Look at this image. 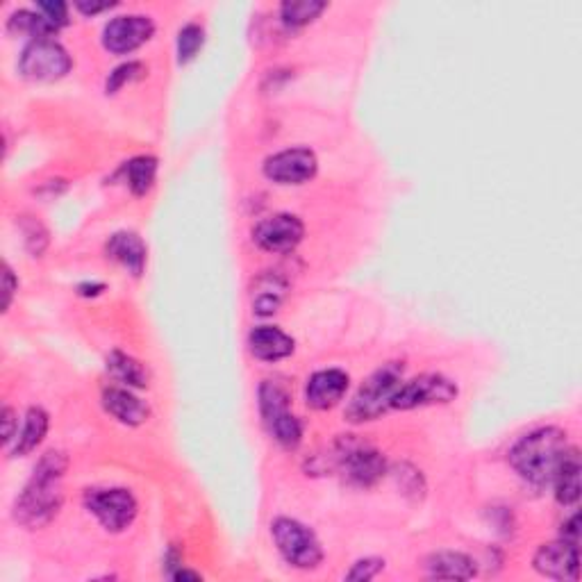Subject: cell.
<instances>
[{"label":"cell","instance_id":"cell-11","mask_svg":"<svg viewBox=\"0 0 582 582\" xmlns=\"http://www.w3.org/2000/svg\"><path fill=\"white\" fill-rule=\"evenodd\" d=\"M319 171V160L310 148H287L266 157L264 176L278 185H303Z\"/></svg>","mask_w":582,"mask_h":582},{"label":"cell","instance_id":"cell-33","mask_svg":"<svg viewBox=\"0 0 582 582\" xmlns=\"http://www.w3.org/2000/svg\"><path fill=\"white\" fill-rule=\"evenodd\" d=\"M116 3H87V0H78L76 7L82 12V14H98V12H105V10H110V7H114Z\"/></svg>","mask_w":582,"mask_h":582},{"label":"cell","instance_id":"cell-7","mask_svg":"<svg viewBox=\"0 0 582 582\" xmlns=\"http://www.w3.org/2000/svg\"><path fill=\"white\" fill-rule=\"evenodd\" d=\"M71 66V55L55 39H30L19 57L21 76L35 82L60 80L71 71Z\"/></svg>","mask_w":582,"mask_h":582},{"label":"cell","instance_id":"cell-18","mask_svg":"<svg viewBox=\"0 0 582 582\" xmlns=\"http://www.w3.org/2000/svg\"><path fill=\"white\" fill-rule=\"evenodd\" d=\"M551 485L555 487V498L562 505H573L580 498V455L576 448L569 446V451L564 453L560 467Z\"/></svg>","mask_w":582,"mask_h":582},{"label":"cell","instance_id":"cell-23","mask_svg":"<svg viewBox=\"0 0 582 582\" xmlns=\"http://www.w3.org/2000/svg\"><path fill=\"white\" fill-rule=\"evenodd\" d=\"M157 176V160L153 155L132 157L126 164V180L128 187L135 196H146L151 191Z\"/></svg>","mask_w":582,"mask_h":582},{"label":"cell","instance_id":"cell-16","mask_svg":"<svg viewBox=\"0 0 582 582\" xmlns=\"http://www.w3.org/2000/svg\"><path fill=\"white\" fill-rule=\"evenodd\" d=\"M103 405L112 417L126 423V426H141L151 417L148 405L126 387H107L103 392Z\"/></svg>","mask_w":582,"mask_h":582},{"label":"cell","instance_id":"cell-14","mask_svg":"<svg viewBox=\"0 0 582 582\" xmlns=\"http://www.w3.org/2000/svg\"><path fill=\"white\" fill-rule=\"evenodd\" d=\"M348 373L342 369H323L317 371L307 380L305 401L312 410H332V407L342 403V398L348 392Z\"/></svg>","mask_w":582,"mask_h":582},{"label":"cell","instance_id":"cell-29","mask_svg":"<svg viewBox=\"0 0 582 582\" xmlns=\"http://www.w3.org/2000/svg\"><path fill=\"white\" fill-rule=\"evenodd\" d=\"M385 567V560H378V557H367V560L355 562V567L346 573L348 580H371L376 578L378 573Z\"/></svg>","mask_w":582,"mask_h":582},{"label":"cell","instance_id":"cell-20","mask_svg":"<svg viewBox=\"0 0 582 582\" xmlns=\"http://www.w3.org/2000/svg\"><path fill=\"white\" fill-rule=\"evenodd\" d=\"M285 291H287V282L282 278L273 276V273L262 276L255 282L253 312L257 314V317H271V314H276L282 298H285Z\"/></svg>","mask_w":582,"mask_h":582},{"label":"cell","instance_id":"cell-17","mask_svg":"<svg viewBox=\"0 0 582 582\" xmlns=\"http://www.w3.org/2000/svg\"><path fill=\"white\" fill-rule=\"evenodd\" d=\"M248 348L262 362H278L294 353V339L273 326H260L248 335Z\"/></svg>","mask_w":582,"mask_h":582},{"label":"cell","instance_id":"cell-25","mask_svg":"<svg viewBox=\"0 0 582 582\" xmlns=\"http://www.w3.org/2000/svg\"><path fill=\"white\" fill-rule=\"evenodd\" d=\"M10 30H19V32H28L32 39H53L55 28L44 19L41 12H32V10H19L10 16Z\"/></svg>","mask_w":582,"mask_h":582},{"label":"cell","instance_id":"cell-8","mask_svg":"<svg viewBox=\"0 0 582 582\" xmlns=\"http://www.w3.org/2000/svg\"><path fill=\"white\" fill-rule=\"evenodd\" d=\"M457 385L442 373H423L401 382L392 398V410H417V407L444 405L455 401Z\"/></svg>","mask_w":582,"mask_h":582},{"label":"cell","instance_id":"cell-13","mask_svg":"<svg viewBox=\"0 0 582 582\" xmlns=\"http://www.w3.org/2000/svg\"><path fill=\"white\" fill-rule=\"evenodd\" d=\"M535 569L546 578L553 580H578L580 571V553L578 544H571L567 539L539 546L535 555Z\"/></svg>","mask_w":582,"mask_h":582},{"label":"cell","instance_id":"cell-26","mask_svg":"<svg viewBox=\"0 0 582 582\" xmlns=\"http://www.w3.org/2000/svg\"><path fill=\"white\" fill-rule=\"evenodd\" d=\"M205 44V30L198 23H187L185 28L178 32V62L187 64L196 57Z\"/></svg>","mask_w":582,"mask_h":582},{"label":"cell","instance_id":"cell-5","mask_svg":"<svg viewBox=\"0 0 582 582\" xmlns=\"http://www.w3.org/2000/svg\"><path fill=\"white\" fill-rule=\"evenodd\" d=\"M335 464L342 476L357 487H371L385 476L387 462L378 448L360 442L351 435H344L335 444Z\"/></svg>","mask_w":582,"mask_h":582},{"label":"cell","instance_id":"cell-19","mask_svg":"<svg viewBox=\"0 0 582 582\" xmlns=\"http://www.w3.org/2000/svg\"><path fill=\"white\" fill-rule=\"evenodd\" d=\"M428 576L437 580H469L476 576V562L464 553H435L426 562Z\"/></svg>","mask_w":582,"mask_h":582},{"label":"cell","instance_id":"cell-1","mask_svg":"<svg viewBox=\"0 0 582 582\" xmlns=\"http://www.w3.org/2000/svg\"><path fill=\"white\" fill-rule=\"evenodd\" d=\"M66 467H69V457L60 451H51L41 457L26 489L16 498V521L26 528H41L60 512L64 501L62 478Z\"/></svg>","mask_w":582,"mask_h":582},{"label":"cell","instance_id":"cell-21","mask_svg":"<svg viewBox=\"0 0 582 582\" xmlns=\"http://www.w3.org/2000/svg\"><path fill=\"white\" fill-rule=\"evenodd\" d=\"M48 414L41 410V407H30L26 419H23V426L16 435V446L14 455H28L35 451V448L44 442L46 432H48Z\"/></svg>","mask_w":582,"mask_h":582},{"label":"cell","instance_id":"cell-10","mask_svg":"<svg viewBox=\"0 0 582 582\" xmlns=\"http://www.w3.org/2000/svg\"><path fill=\"white\" fill-rule=\"evenodd\" d=\"M305 235L303 221L294 214L266 216L253 228V241L266 253H291Z\"/></svg>","mask_w":582,"mask_h":582},{"label":"cell","instance_id":"cell-4","mask_svg":"<svg viewBox=\"0 0 582 582\" xmlns=\"http://www.w3.org/2000/svg\"><path fill=\"white\" fill-rule=\"evenodd\" d=\"M257 398H260L262 421L273 439L287 451H294L303 439V426L289 410V396L285 389L278 382L264 380L257 389Z\"/></svg>","mask_w":582,"mask_h":582},{"label":"cell","instance_id":"cell-27","mask_svg":"<svg viewBox=\"0 0 582 582\" xmlns=\"http://www.w3.org/2000/svg\"><path fill=\"white\" fill-rule=\"evenodd\" d=\"M144 71L146 69L141 62H128V64L116 66V69L110 73V78H107V94H116V91L126 85V82L144 76Z\"/></svg>","mask_w":582,"mask_h":582},{"label":"cell","instance_id":"cell-6","mask_svg":"<svg viewBox=\"0 0 582 582\" xmlns=\"http://www.w3.org/2000/svg\"><path fill=\"white\" fill-rule=\"evenodd\" d=\"M271 535L280 555L296 569H317L323 560V548L317 535L305 523L278 517L271 523Z\"/></svg>","mask_w":582,"mask_h":582},{"label":"cell","instance_id":"cell-12","mask_svg":"<svg viewBox=\"0 0 582 582\" xmlns=\"http://www.w3.org/2000/svg\"><path fill=\"white\" fill-rule=\"evenodd\" d=\"M155 23L153 19L141 14H126V16H114L103 30V44L110 53L126 55L137 51L139 46H144L148 39L153 37Z\"/></svg>","mask_w":582,"mask_h":582},{"label":"cell","instance_id":"cell-32","mask_svg":"<svg viewBox=\"0 0 582 582\" xmlns=\"http://www.w3.org/2000/svg\"><path fill=\"white\" fill-rule=\"evenodd\" d=\"M562 539H567V542L571 544H580V514L578 512L562 526Z\"/></svg>","mask_w":582,"mask_h":582},{"label":"cell","instance_id":"cell-3","mask_svg":"<svg viewBox=\"0 0 582 582\" xmlns=\"http://www.w3.org/2000/svg\"><path fill=\"white\" fill-rule=\"evenodd\" d=\"M403 382V364L389 362L373 371L369 380L357 389L353 401L346 407V419L351 423L376 421L392 410V398Z\"/></svg>","mask_w":582,"mask_h":582},{"label":"cell","instance_id":"cell-24","mask_svg":"<svg viewBox=\"0 0 582 582\" xmlns=\"http://www.w3.org/2000/svg\"><path fill=\"white\" fill-rule=\"evenodd\" d=\"M326 3L321 0H287L280 5V19L289 28H303L314 19H319V14L326 10Z\"/></svg>","mask_w":582,"mask_h":582},{"label":"cell","instance_id":"cell-30","mask_svg":"<svg viewBox=\"0 0 582 582\" xmlns=\"http://www.w3.org/2000/svg\"><path fill=\"white\" fill-rule=\"evenodd\" d=\"M16 435H19V419H16V412L12 410V407H5L3 410V444L7 446L12 442V439H16Z\"/></svg>","mask_w":582,"mask_h":582},{"label":"cell","instance_id":"cell-9","mask_svg":"<svg viewBox=\"0 0 582 582\" xmlns=\"http://www.w3.org/2000/svg\"><path fill=\"white\" fill-rule=\"evenodd\" d=\"M85 505L101 526L110 532H121L137 519V498L128 489H89L85 494Z\"/></svg>","mask_w":582,"mask_h":582},{"label":"cell","instance_id":"cell-15","mask_svg":"<svg viewBox=\"0 0 582 582\" xmlns=\"http://www.w3.org/2000/svg\"><path fill=\"white\" fill-rule=\"evenodd\" d=\"M105 251L110 260L126 266L132 276H141V273H144L148 248L137 232H116V235H112L110 241H107Z\"/></svg>","mask_w":582,"mask_h":582},{"label":"cell","instance_id":"cell-34","mask_svg":"<svg viewBox=\"0 0 582 582\" xmlns=\"http://www.w3.org/2000/svg\"><path fill=\"white\" fill-rule=\"evenodd\" d=\"M171 578H173V580H201V576H198V573L187 571V569H178L176 573H173Z\"/></svg>","mask_w":582,"mask_h":582},{"label":"cell","instance_id":"cell-28","mask_svg":"<svg viewBox=\"0 0 582 582\" xmlns=\"http://www.w3.org/2000/svg\"><path fill=\"white\" fill-rule=\"evenodd\" d=\"M37 12L44 14V19L55 30H60L69 23V5L62 3V0H41V3H37Z\"/></svg>","mask_w":582,"mask_h":582},{"label":"cell","instance_id":"cell-31","mask_svg":"<svg viewBox=\"0 0 582 582\" xmlns=\"http://www.w3.org/2000/svg\"><path fill=\"white\" fill-rule=\"evenodd\" d=\"M16 289H19V282H16V278H14V271L7 264H3V296H5L3 305H5V310H10Z\"/></svg>","mask_w":582,"mask_h":582},{"label":"cell","instance_id":"cell-22","mask_svg":"<svg viewBox=\"0 0 582 582\" xmlns=\"http://www.w3.org/2000/svg\"><path fill=\"white\" fill-rule=\"evenodd\" d=\"M107 371L112 376L123 382L128 387H137V389H146L148 387V371L144 364L135 360L132 355H126L121 351H112L107 355Z\"/></svg>","mask_w":582,"mask_h":582},{"label":"cell","instance_id":"cell-2","mask_svg":"<svg viewBox=\"0 0 582 582\" xmlns=\"http://www.w3.org/2000/svg\"><path fill=\"white\" fill-rule=\"evenodd\" d=\"M569 451L567 432L562 428H537L523 435L510 448V467L535 487L551 485L564 453Z\"/></svg>","mask_w":582,"mask_h":582}]
</instances>
